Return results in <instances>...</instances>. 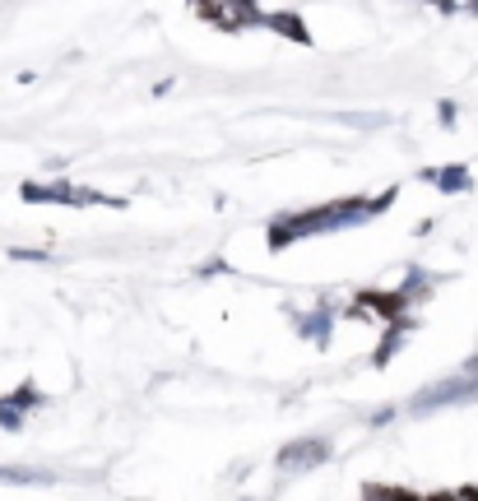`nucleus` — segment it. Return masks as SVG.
Here are the masks:
<instances>
[{
    "instance_id": "16",
    "label": "nucleus",
    "mask_w": 478,
    "mask_h": 501,
    "mask_svg": "<svg viewBox=\"0 0 478 501\" xmlns=\"http://www.w3.org/2000/svg\"><path fill=\"white\" fill-rule=\"evenodd\" d=\"M395 200H399V186H386V190H381V196H372V213L381 219V213H386V209H390Z\"/></svg>"
},
{
    "instance_id": "10",
    "label": "nucleus",
    "mask_w": 478,
    "mask_h": 501,
    "mask_svg": "<svg viewBox=\"0 0 478 501\" xmlns=\"http://www.w3.org/2000/svg\"><path fill=\"white\" fill-rule=\"evenodd\" d=\"M414 325H418V321H399V325H390V330H386V339H381V344H376V353H372V363H376V367H386V363H390V357L399 353V344H404V334H409Z\"/></svg>"
},
{
    "instance_id": "9",
    "label": "nucleus",
    "mask_w": 478,
    "mask_h": 501,
    "mask_svg": "<svg viewBox=\"0 0 478 501\" xmlns=\"http://www.w3.org/2000/svg\"><path fill=\"white\" fill-rule=\"evenodd\" d=\"M228 19H232L237 33L242 29H265V10L251 5V0H228Z\"/></svg>"
},
{
    "instance_id": "24",
    "label": "nucleus",
    "mask_w": 478,
    "mask_h": 501,
    "mask_svg": "<svg viewBox=\"0 0 478 501\" xmlns=\"http://www.w3.org/2000/svg\"><path fill=\"white\" fill-rule=\"evenodd\" d=\"M242 501H260V497H242Z\"/></svg>"
},
{
    "instance_id": "2",
    "label": "nucleus",
    "mask_w": 478,
    "mask_h": 501,
    "mask_svg": "<svg viewBox=\"0 0 478 501\" xmlns=\"http://www.w3.org/2000/svg\"><path fill=\"white\" fill-rule=\"evenodd\" d=\"M19 196L23 200H29V205H116V209H122V200H112V196H98V190H88V186H75V181H23L19 186Z\"/></svg>"
},
{
    "instance_id": "21",
    "label": "nucleus",
    "mask_w": 478,
    "mask_h": 501,
    "mask_svg": "<svg viewBox=\"0 0 478 501\" xmlns=\"http://www.w3.org/2000/svg\"><path fill=\"white\" fill-rule=\"evenodd\" d=\"M460 376H478V353H474L469 363H465V372H460Z\"/></svg>"
},
{
    "instance_id": "6",
    "label": "nucleus",
    "mask_w": 478,
    "mask_h": 501,
    "mask_svg": "<svg viewBox=\"0 0 478 501\" xmlns=\"http://www.w3.org/2000/svg\"><path fill=\"white\" fill-rule=\"evenodd\" d=\"M265 29L298 42V46H312V29H306V19L298 10H265Z\"/></svg>"
},
{
    "instance_id": "15",
    "label": "nucleus",
    "mask_w": 478,
    "mask_h": 501,
    "mask_svg": "<svg viewBox=\"0 0 478 501\" xmlns=\"http://www.w3.org/2000/svg\"><path fill=\"white\" fill-rule=\"evenodd\" d=\"M10 260H23V265H46L52 260V251H29V246H14Z\"/></svg>"
},
{
    "instance_id": "13",
    "label": "nucleus",
    "mask_w": 478,
    "mask_h": 501,
    "mask_svg": "<svg viewBox=\"0 0 478 501\" xmlns=\"http://www.w3.org/2000/svg\"><path fill=\"white\" fill-rule=\"evenodd\" d=\"M340 121L353 126V130H386L390 116L386 112H340Z\"/></svg>"
},
{
    "instance_id": "5",
    "label": "nucleus",
    "mask_w": 478,
    "mask_h": 501,
    "mask_svg": "<svg viewBox=\"0 0 478 501\" xmlns=\"http://www.w3.org/2000/svg\"><path fill=\"white\" fill-rule=\"evenodd\" d=\"M293 330L302 334V339H312L316 348H330V334H334V312H330V302L316 306V312L293 316Z\"/></svg>"
},
{
    "instance_id": "3",
    "label": "nucleus",
    "mask_w": 478,
    "mask_h": 501,
    "mask_svg": "<svg viewBox=\"0 0 478 501\" xmlns=\"http://www.w3.org/2000/svg\"><path fill=\"white\" fill-rule=\"evenodd\" d=\"M334 460V441L330 437H298L289 446H279L274 464L283 473H306V469H325Z\"/></svg>"
},
{
    "instance_id": "17",
    "label": "nucleus",
    "mask_w": 478,
    "mask_h": 501,
    "mask_svg": "<svg viewBox=\"0 0 478 501\" xmlns=\"http://www.w3.org/2000/svg\"><path fill=\"white\" fill-rule=\"evenodd\" d=\"M456 116H460L456 103H441V107H437V121H441V126H456Z\"/></svg>"
},
{
    "instance_id": "4",
    "label": "nucleus",
    "mask_w": 478,
    "mask_h": 501,
    "mask_svg": "<svg viewBox=\"0 0 478 501\" xmlns=\"http://www.w3.org/2000/svg\"><path fill=\"white\" fill-rule=\"evenodd\" d=\"M469 399H478V376H450V380L427 386L409 404V413H432V409H446V404H469Z\"/></svg>"
},
{
    "instance_id": "20",
    "label": "nucleus",
    "mask_w": 478,
    "mask_h": 501,
    "mask_svg": "<svg viewBox=\"0 0 478 501\" xmlns=\"http://www.w3.org/2000/svg\"><path fill=\"white\" fill-rule=\"evenodd\" d=\"M460 10H465V5H456V0H441V5H437V14H446V19L460 14Z\"/></svg>"
},
{
    "instance_id": "7",
    "label": "nucleus",
    "mask_w": 478,
    "mask_h": 501,
    "mask_svg": "<svg viewBox=\"0 0 478 501\" xmlns=\"http://www.w3.org/2000/svg\"><path fill=\"white\" fill-rule=\"evenodd\" d=\"M423 181H432L437 190H446V196H465V190L474 186L469 167L465 163H450V167H427V172H418Z\"/></svg>"
},
{
    "instance_id": "8",
    "label": "nucleus",
    "mask_w": 478,
    "mask_h": 501,
    "mask_svg": "<svg viewBox=\"0 0 478 501\" xmlns=\"http://www.w3.org/2000/svg\"><path fill=\"white\" fill-rule=\"evenodd\" d=\"M0 483L5 488H52L56 473L52 469H23V464H0Z\"/></svg>"
},
{
    "instance_id": "22",
    "label": "nucleus",
    "mask_w": 478,
    "mask_h": 501,
    "mask_svg": "<svg viewBox=\"0 0 478 501\" xmlns=\"http://www.w3.org/2000/svg\"><path fill=\"white\" fill-rule=\"evenodd\" d=\"M460 501H478V488L469 483V488H460Z\"/></svg>"
},
{
    "instance_id": "19",
    "label": "nucleus",
    "mask_w": 478,
    "mask_h": 501,
    "mask_svg": "<svg viewBox=\"0 0 478 501\" xmlns=\"http://www.w3.org/2000/svg\"><path fill=\"white\" fill-rule=\"evenodd\" d=\"M390 418H395V409H376V413H372V427H386Z\"/></svg>"
},
{
    "instance_id": "23",
    "label": "nucleus",
    "mask_w": 478,
    "mask_h": 501,
    "mask_svg": "<svg viewBox=\"0 0 478 501\" xmlns=\"http://www.w3.org/2000/svg\"><path fill=\"white\" fill-rule=\"evenodd\" d=\"M465 14H474V19H478V0H474V5H465Z\"/></svg>"
},
{
    "instance_id": "18",
    "label": "nucleus",
    "mask_w": 478,
    "mask_h": 501,
    "mask_svg": "<svg viewBox=\"0 0 478 501\" xmlns=\"http://www.w3.org/2000/svg\"><path fill=\"white\" fill-rule=\"evenodd\" d=\"M423 501H460V492H450V488H441V492H427Z\"/></svg>"
},
{
    "instance_id": "12",
    "label": "nucleus",
    "mask_w": 478,
    "mask_h": 501,
    "mask_svg": "<svg viewBox=\"0 0 478 501\" xmlns=\"http://www.w3.org/2000/svg\"><path fill=\"white\" fill-rule=\"evenodd\" d=\"M363 501H423L409 488H390V483H363Z\"/></svg>"
},
{
    "instance_id": "1",
    "label": "nucleus",
    "mask_w": 478,
    "mask_h": 501,
    "mask_svg": "<svg viewBox=\"0 0 478 501\" xmlns=\"http://www.w3.org/2000/svg\"><path fill=\"white\" fill-rule=\"evenodd\" d=\"M372 196H344L302 213H283V219L270 223V251H289L298 237H321V232H348L357 223H372Z\"/></svg>"
},
{
    "instance_id": "11",
    "label": "nucleus",
    "mask_w": 478,
    "mask_h": 501,
    "mask_svg": "<svg viewBox=\"0 0 478 501\" xmlns=\"http://www.w3.org/2000/svg\"><path fill=\"white\" fill-rule=\"evenodd\" d=\"M5 399L14 404L19 413H29V409H42V404H46V395L38 390V380H19V386H14V390H10Z\"/></svg>"
},
{
    "instance_id": "14",
    "label": "nucleus",
    "mask_w": 478,
    "mask_h": 501,
    "mask_svg": "<svg viewBox=\"0 0 478 501\" xmlns=\"http://www.w3.org/2000/svg\"><path fill=\"white\" fill-rule=\"evenodd\" d=\"M0 432H23V413L10 399H0Z\"/></svg>"
}]
</instances>
